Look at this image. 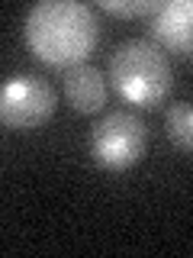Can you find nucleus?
Returning <instances> with one entry per match:
<instances>
[{"instance_id": "nucleus-1", "label": "nucleus", "mask_w": 193, "mask_h": 258, "mask_svg": "<svg viewBox=\"0 0 193 258\" xmlns=\"http://www.w3.org/2000/svg\"><path fill=\"white\" fill-rule=\"evenodd\" d=\"M23 39L42 64L68 71L96 52L100 23L80 0H39L23 20Z\"/></svg>"}, {"instance_id": "nucleus-2", "label": "nucleus", "mask_w": 193, "mask_h": 258, "mask_svg": "<svg viewBox=\"0 0 193 258\" xmlns=\"http://www.w3.org/2000/svg\"><path fill=\"white\" fill-rule=\"evenodd\" d=\"M110 81L116 94L132 107H158L174 87V68L167 52L151 39H126L110 58Z\"/></svg>"}, {"instance_id": "nucleus-3", "label": "nucleus", "mask_w": 193, "mask_h": 258, "mask_svg": "<svg viewBox=\"0 0 193 258\" xmlns=\"http://www.w3.org/2000/svg\"><path fill=\"white\" fill-rule=\"evenodd\" d=\"M148 152V126L132 110H110L90 129V155L103 171H129Z\"/></svg>"}, {"instance_id": "nucleus-4", "label": "nucleus", "mask_w": 193, "mask_h": 258, "mask_svg": "<svg viewBox=\"0 0 193 258\" xmlns=\"http://www.w3.org/2000/svg\"><path fill=\"white\" fill-rule=\"evenodd\" d=\"M58 97L52 84L39 75H13L0 84V126L13 133L45 126L55 116Z\"/></svg>"}, {"instance_id": "nucleus-5", "label": "nucleus", "mask_w": 193, "mask_h": 258, "mask_svg": "<svg viewBox=\"0 0 193 258\" xmlns=\"http://www.w3.org/2000/svg\"><path fill=\"white\" fill-rule=\"evenodd\" d=\"M151 42L161 52H174L190 58L193 48V4L190 0H158L155 13L148 16Z\"/></svg>"}, {"instance_id": "nucleus-6", "label": "nucleus", "mask_w": 193, "mask_h": 258, "mask_svg": "<svg viewBox=\"0 0 193 258\" xmlns=\"http://www.w3.org/2000/svg\"><path fill=\"white\" fill-rule=\"evenodd\" d=\"M107 78H103L100 68L93 64H77V68H68L64 75V97L77 113H100L103 103H107Z\"/></svg>"}, {"instance_id": "nucleus-7", "label": "nucleus", "mask_w": 193, "mask_h": 258, "mask_svg": "<svg viewBox=\"0 0 193 258\" xmlns=\"http://www.w3.org/2000/svg\"><path fill=\"white\" fill-rule=\"evenodd\" d=\"M164 129H167V139L177 152H183V155H190L193 149V110L187 100L174 103L171 110H167L164 116Z\"/></svg>"}, {"instance_id": "nucleus-8", "label": "nucleus", "mask_w": 193, "mask_h": 258, "mask_svg": "<svg viewBox=\"0 0 193 258\" xmlns=\"http://www.w3.org/2000/svg\"><path fill=\"white\" fill-rule=\"evenodd\" d=\"M100 7L113 16H151L158 0H129V4H123V0H100Z\"/></svg>"}]
</instances>
